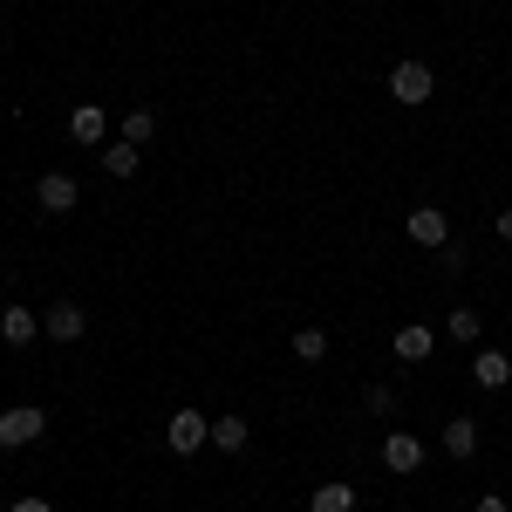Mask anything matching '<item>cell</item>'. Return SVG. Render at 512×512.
Here are the masks:
<instances>
[{"mask_svg": "<svg viewBox=\"0 0 512 512\" xmlns=\"http://www.w3.org/2000/svg\"><path fill=\"white\" fill-rule=\"evenodd\" d=\"M308 512H355V485L349 478H321L315 499H308Z\"/></svg>", "mask_w": 512, "mask_h": 512, "instance_id": "14", "label": "cell"}, {"mask_svg": "<svg viewBox=\"0 0 512 512\" xmlns=\"http://www.w3.org/2000/svg\"><path fill=\"white\" fill-rule=\"evenodd\" d=\"M117 137H123V144H137V151H144V144L158 137V110H151V103H130V110L117 117Z\"/></svg>", "mask_w": 512, "mask_h": 512, "instance_id": "13", "label": "cell"}, {"mask_svg": "<svg viewBox=\"0 0 512 512\" xmlns=\"http://www.w3.org/2000/svg\"><path fill=\"white\" fill-rule=\"evenodd\" d=\"M137 164H144V151H137V144H103V171H110V178H137Z\"/></svg>", "mask_w": 512, "mask_h": 512, "instance_id": "16", "label": "cell"}, {"mask_svg": "<svg viewBox=\"0 0 512 512\" xmlns=\"http://www.w3.org/2000/svg\"><path fill=\"white\" fill-rule=\"evenodd\" d=\"M164 444H171L178 458L205 451V444H212V417H205V410H192V403H185V410H171V424H164Z\"/></svg>", "mask_w": 512, "mask_h": 512, "instance_id": "2", "label": "cell"}, {"mask_svg": "<svg viewBox=\"0 0 512 512\" xmlns=\"http://www.w3.org/2000/svg\"><path fill=\"white\" fill-rule=\"evenodd\" d=\"M403 233H410V246H424V253H437V246H451V219H444V205H410Z\"/></svg>", "mask_w": 512, "mask_h": 512, "instance_id": "4", "label": "cell"}, {"mask_svg": "<svg viewBox=\"0 0 512 512\" xmlns=\"http://www.w3.org/2000/svg\"><path fill=\"white\" fill-rule=\"evenodd\" d=\"M294 355L301 362H321L328 355V328H294Z\"/></svg>", "mask_w": 512, "mask_h": 512, "instance_id": "18", "label": "cell"}, {"mask_svg": "<svg viewBox=\"0 0 512 512\" xmlns=\"http://www.w3.org/2000/svg\"><path fill=\"white\" fill-rule=\"evenodd\" d=\"M437 444H444V458H478V417H451L444 431H437Z\"/></svg>", "mask_w": 512, "mask_h": 512, "instance_id": "11", "label": "cell"}, {"mask_svg": "<svg viewBox=\"0 0 512 512\" xmlns=\"http://www.w3.org/2000/svg\"><path fill=\"white\" fill-rule=\"evenodd\" d=\"M472 383L478 390H506L512 383V355L506 349H478L472 355Z\"/></svg>", "mask_w": 512, "mask_h": 512, "instance_id": "12", "label": "cell"}, {"mask_svg": "<svg viewBox=\"0 0 512 512\" xmlns=\"http://www.w3.org/2000/svg\"><path fill=\"white\" fill-rule=\"evenodd\" d=\"M492 233H499V239H506V246H512V205H506V212H499V219H492Z\"/></svg>", "mask_w": 512, "mask_h": 512, "instance_id": "22", "label": "cell"}, {"mask_svg": "<svg viewBox=\"0 0 512 512\" xmlns=\"http://www.w3.org/2000/svg\"><path fill=\"white\" fill-rule=\"evenodd\" d=\"M69 137L89 144V151H103V137H110V110H103V103H76V110H69Z\"/></svg>", "mask_w": 512, "mask_h": 512, "instance_id": "7", "label": "cell"}, {"mask_svg": "<svg viewBox=\"0 0 512 512\" xmlns=\"http://www.w3.org/2000/svg\"><path fill=\"white\" fill-rule=\"evenodd\" d=\"M390 96L403 103V110H424V103L437 96V76H431V62H417V55H403V62L390 69Z\"/></svg>", "mask_w": 512, "mask_h": 512, "instance_id": "1", "label": "cell"}, {"mask_svg": "<svg viewBox=\"0 0 512 512\" xmlns=\"http://www.w3.org/2000/svg\"><path fill=\"white\" fill-rule=\"evenodd\" d=\"M246 417H212V451H226V458H239L246 451Z\"/></svg>", "mask_w": 512, "mask_h": 512, "instance_id": "15", "label": "cell"}, {"mask_svg": "<svg viewBox=\"0 0 512 512\" xmlns=\"http://www.w3.org/2000/svg\"><path fill=\"white\" fill-rule=\"evenodd\" d=\"M82 328H89V315H82L76 301H55V308H41V335H48V342H62V349H69V342H82Z\"/></svg>", "mask_w": 512, "mask_h": 512, "instance_id": "6", "label": "cell"}, {"mask_svg": "<svg viewBox=\"0 0 512 512\" xmlns=\"http://www.w3.org/2000/svg\"><path fill=\"white\" fill-rule=\"evenodd\" d=\"M390 349H396V362H431V349H437V335L424 328V321H403L390 335Z\"/></svg>", "mask_w": 512, "mask_h": 512, "instance_id": "10", "label": "cell"}, {"mask_svg": "<svg viewBox=\"0 0 512 512\" xmlns=\"http://www.w3.org/2000/svg\"><path fill=\"white\" fill-rule=\"evenodd\" d=\"M7 512H55V506H48V499H35V492H28V499H14V506H7Z\"/></svg>", "mask_w": 512, "mask_h": 512, "instance_id": "20", "label": "cell"}, {"mask_svg": "<svg viewBox=\"0 0 512 512\" xmlns=\"http://www.w3.org/2000/svg\"><path fill=\"white\" fill-rule=\"evenodd\" d=\"M383 465H390L396 478H410L417 465H424V437H417V431H390V437H383Z\"/></svg>", "mask_w": 512, "mask_h": 512, "instance_id": "8", "label": "cell"}, {"mask_svg": "<svg viewBox=\"0 0 512 512\" xmlns=\"http://www.w3.org/2000/svg\"><path fill=\"white\" fill-rule=\"evenodd\" d=\"M444 335H451V342H478V335H485L478 308H451V315H444Z\"/></svg>", "mask_w": 512, "mask_h": 512, "instance_id": "17", "label": "cell"}, {"mask_svg": "<svg viewBox=\"0 0 512 512\" xmlns=\"http://www.w3.org/2000/svg\"><path fill=\"white\" fill-rule=\"evenodd\" d=\"M472 512H512V506H506V499H499V492H485V499H478Z\"/></svg>", "mask_w": 512, "mask_h": 512, "instance_id": "21", "label": "cell"}, {"mask_svg": "<svg viewBox=\"0 0 512 512\" xmlns=\"http://www.w3.org/2000/svg\"><path fill=\"white\" fill-rule=\"evenodd\" d=\"M35 205L48 212V219H62V212H76V205H82L76 178H69V171H41V178H35Z\"/></svg>", "mask_w": 512, "mask_h": 512, "instance_id": "5", "label": "cell"}, {"mask_svg": "<svg viewBox=\"0 0 512 512\" xmlns=\"http://www.w3.org/2000/svg\"><path fill=\"white\" fill-rule=\"evenodd\" d=\"M362 403H369V417H390V410H396V390H390V383H376Z\"/></svg>", "mask_w": 512, "mask_h": 512, "instance_id": "19", "label": "cell"}, {"mask_svg": "<svg viewBox=\"0 0 512 512\" xmlns=\"http://www.w3.org/2000/svg\"><path fill=\"white\" fill-rule=\"evenodd\" d=\"M35 335H41L35 308H21V301H14V308H0V342H7V349H28Z\"/></svg>", "mask_w": 512, "mask_h": 512, "instance_id": "9", "label": "cell"}, {"mask_svg": "<svg viewBox=\"0 0 512 512\" xmlns=\"http://www.w3.org/2000/svg\"><path fill=\"white\" fill-rule=\"evenodd\" d=\"M41 431H48V410H35V403L0 410V451H21V444H35Z\"/></svg>", "mask_w": 512, "mask_h": 512, "instance_id": "3", "label": "cell"}]
</instances>
